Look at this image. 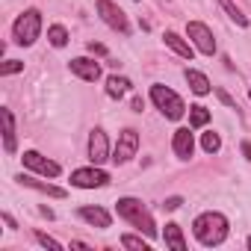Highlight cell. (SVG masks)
I'll return each mask as SVG.
<instances>
[{
  "instance_id": "25",
  "label": "cell",
  "mask_w": 251,
  "mask_h": 251,
  "mask_svg": "<svg viewBox=\"0 0 251 251\" xmlns=\"http://www.w3.org/2000/svg\"><path fill=\"white\" fill-rule=\"evenodd\" d=\"M18 71H24V62H18V59H6L3 65H0V74H3V77L18 74Z\"/></svg>"
},
{
  "instance_id": "7",
  "label": "cell",
  "mask_w": 251,
  "mask_h": 251,
  "mask_svg": "<svg viewBox=\"0 0 251 251\" xmlns=\"http://www.w3.org/2000/svg\"><path fill=\"white\" fill-rule=\"evenodd\" d=\"M136 151H139V133L130 130V127L121 130L118 145H115V151H112V160H115V163H127V160L136 157Z\"/></svg>"
},
{
  "instance_id": "24",
  "label": "cell",
  "mask_w": 251,
  "mask_h": 251,
  "mask_svg": "<svg viewBox=\"0 0 251 251\" xmlns=\"http://www.w3.org/2000/svg\"><path fill=\"white\" fill-rule=\"evenodd\" d=\"M121 245L124 248H139V251H148V242L142 236H133V233H124L121 236Z\"/></svg>"
},
{
  "instance_id": "12",
  "label": "cell",
  "mask_w": 251,
  "mask_h": 251,
  "mask_svg": "<svg viewBox=\"0 0 251 251\" xmlns=\"http://www.w3.org/2000/svg\"><path fill=\"white\" fill-rule=\"evenodd\" d=\"M172 148H175V154H177L180 160H189V157H192V151H195V139H192V130H189V127H180V130H175Z\"/></svg>"
},
{
  "instance_id": "18",
  "label": "cell",
  "mask_w": 251,
  "mask_h": 251,
  "mask_svg": "<svg viewBox=\"0 0 251 251\" xmlns=\"http://www.w3.org/2000/svg\"><path fill=\"white\" fill-rule=\"evenodd\" d=\"M163 39H166V45H169L177 56H183V59H189V62H192V45H189V42H183L177 33H166Z\"/></svg>"
},
{
  "instance_id": "23",
  "label": "cell",
  "mask_w": 251,
  "mask_h": 251,
  "mask_svg": "<svg viewBox=\"0 0 251 251\" xmlns=\"http://www.w3.org/2000/svg\"><path fill=\"white\" fill-rule=\"evenodd\" d=\"M201 145H204V151H207V154H216V151L222 148V139H219V133H213V130H210V133H204V136H201Z\"/></svg>"
},
{
  "instance_id": "20",
  "label": "cell",
  "mask_w": 251,
  "mask_h": 251,
  "mask_svg": "<svg viewBox=\"0 0 251 251\" xmlns=\"http://www.w3.org/2000/svg\"><path fill=\"white\" fill-rule=\"evenodd\" d=\"M48 39H50L53 48H65V45H68V30H65L62 24H53V27L48 30Z\"/></svg>"
},
{
  "instance_id": "21",
  "label": "cell",
  "mask_w": 251,
  "mask_h": 251,
  "mask_svg": "<svg viewBox=\"0 0 251 251\" xmlns=\"http://www.w3.org/2000/svg\"><path fill=\"white\" fill-rule=\"evenodd\" d=\"M207 121H210L207 106H189V127H204Z\"/></svg>"
},
{
  "instance_id": "15",
  "label": "cell",
  "mask_w": 251,
  "mask_h": 251,
  "mask_svg": "<svg viewBox=\"0 0 251 251\" xmlns=\"http://www.w3.org/2000/svg\"><path fill=\"white\" fill-rule=\"evenodd\" d=\"M24 186H30V189H39V192H48V195H53V198H65V189H59V186H53V183H45V180H36V177H30V175H21L18 177Z\"/></svg>"
},
{
  "instance_id": "10",
  "label": "cell",
  "mask_w": 251,
  "mask_h": 251,
  "mask_svg": "<svg viewBox=\"0 0 251 251\" xmlns=\"http://www.w3.org/2000/svg\"><path fill=\"white\" fill-rule=\"evenodd\" d=\"M21 160H24L27 169H33V172H39V175H45V177H56V175H59V166H56L53 160L42 157L39 151H24Z\"/></svg>"
},
{
  "instance_id": "28",
  "label": "cell",
  "mask_w": 251,
  "mask_h": 251,
  "mask_svg": "<svg viewBox=\"0 0 251 251\" xmlns=\"http://www.w3.org/2000/svg\"><path fill=\"white\" fill-rule=\"evenodd\" d=\"M180 204H183V198H166L163 201V210H177Z\"/></svg>"
},
{
  "instance_id": "13",
  "label": "cell",
  "mask_w": 251,
  "mask_h": 251,
  "mask_svg": "<svg viewBox=\"0 0 251 251\" xmlns=\"http://www.w3.org/2000/svg\"><path fill=\"white\" fill-rule=\"evenodd\" d=\"M80 219L95 225V227H109L112 225V219H109V213L103 207H80Z\"/></svg>"
},
{
  "instance_id": "1",
  "label": "cell",
  "mask_w": 251,
  "mask_h": 251,
  "mask_svg": "<svg viewBox=\"0 0 251 251\" xmlns=\"http://www.w3.org/2000/svg\"><path fill=\"white\" fill-rule=\"evenodd\" d=\"M192 230H195V236H198L201 245L213 248V245H222V242L227 239V219H225L222 213L210 210V213H201V216L195 219Z\"/></svg>"
},
{
  "instance_id": "30",
  "label": "cell",
  "mask_w": 251,
  "mask_h": 251,
  "mask_svg": "<svg viewBox=\"0 0 251 251\" xmlns=\"http://www.w3.org/2000/svg\"><path fill=\"white\" fill-rule=\"evenodd\" d=\"M242 154H245V160H251V145L248 142H242Z\"/></svg>"
},
{
  "instance_id": "6",
  "label": "cell",
  "mask_w": 251,
  "mask_h": 251,
  "mask_svg": "<svg viewBox=\"0 0 251 251\" xmlns=\"http://www.w3.org/2000/svg\"><path fill=\"white\" fill-rule=\"evenodd\" d=\"M98 15L103 18V24H109V27L118 30L121 36H127V33H130V21H127V15H124L115 3H109V0H98Z\"/></svg>"
},
{
  "instance_id": "4",
  "label": "cell",
  "mask_w": 251,
  "mask_h": 251,
  "mask_svg": "<svg viewBox=\"0 0 251 251\" xmlns=\"http://www.w3.org/2000/svg\"><path fill=\"white\" fill-rule=\"evenodd\" d=\"M151 100H154V103H157V109H160L166 118H172V121H177V118L186 112V106H183L180 95H177V92H172L169 86H151Z\"/></svg>"
},
{
  "instance_id": "29",
  "label": "cell",
  "mask_w": 251,
  "mask_h": 251,
  "mask_svg": "<svg viewBox=\"0 0 251 251\" xmlns=\"http://www.w3.org/2000/svg\"><path fill=\"white\" fill-rule=\"evenodd\" d=\"M89 50H92V53H106V48L98 45V42H89Z\"/></svg>"
},
{
  "instance_id": "17",
  "label": "cell",
  "mask_w": 251,
  "mask_h": 251,
  "mask_svg": "<svg viewBox=\"0 0 251 251\" xmlns=\"http://www.w3.org/2000/svg\"><path fill=\"white\" fill-rule=\"evenodd\" d=\"M163 239H166V245L169 248H175V251H186V239H183V230H180V225H166V233H163Z\"/></svg>"
},
{
  "instance_id": "27",
  "label": "cell",
  "mask_w": 251,
  "mask_h": 251,
  "mask_svg": "<svg viewBox=\"0 0 251 251\" xmlns=\"http://www.w3.org/2000/svg\"><path fill=\"white\" fill-rule=\"evenodd\" d=\"M216 95L222 98V103H225V106H230V109H236V100H233V98H230V95H227L225 89H216Z\"/></svg>"
},
{
  "instance_id": "26",
  "label": "cell",
  "mask_w": 251,
  "mask_h": 251,
  "mask_svg": "<svg viewBox=\"0 0 251 251\" xmlns=\"http://www.w3.org/2000/svg\"><path fill=\"white\" fill-rule=\"evenodd\" d=\"M36 239H39V242H42L45 248H53V251H59V248H62V245H59V242H56L53 236H48V233H42V230H36Z\"/></svg>"
},
{
  "instance_id": "14",
  "label": "cell",
  "mask_w": 251,
  "mask_h": 251,
  "mask_svg": "<svg viewBox=\"0 0 251 251\" xmlns=\"http://www.w3.org/2000/svg\"><path fill=\"white\" fill-rule=\"evenodd\" d=\"M3 148L6 154H15V118H12V109H3Z\"/></svg>"
},
{
  "instance_id": "32",
  "label": "cell",
  "mask_w": 251,
  "mask_h": 251,
  "mask_svg": "<svg viewBox=\"0 0 251 251\" xmlns=\"http://www.w3.org/2000/svg\"><path fill=\"white\" fill-rule=\"evenodd\" d=\"M248 95H251V89H248Z\"/></svg>"
},
{
  "instance_id": "19",
  "label": "cell",
  "mask_w": 251,
  "mask_h": 251,
  "mask_svg": "<svg viewBox=\"0 0 251 251\" xmlns=\"http://www.w3.org/2000/svg\"><path fill=\"white\" fill-rule=\"evenodd\" d=\"M127 92H130V80H127V77H115V74H112V77L106 80V95H109V98H124Z\"/></svg>"
},
{
  "instance_id": "2",
  "label": "cell",
  "mask_w": 251,
  "mask_h": 251,
  "mask_svg": "<svg viewBox=\"0 0 251 251\" xmlns=\"http://www.w3.org/2000/svg\"><path fill=\"white\" fill-rule=\"evenodd\" d=\"M115 213H118L124 222H130L133 227H139L148 239L157 236V225H154V219H151V213H148V207H145L142 201H136V198H118Z\"/></svg>"
},
{
  "instance_id": "22",
  "label": "cell",
  "mask_w": 251,
  "mask_h": 251,
  "mask_svg": "<svg viewBox=\"0 0 251 251\" xmlns=\"http://www.w3.org/2000/svg\"><path fill=\"white\" fill-rule=\"evenodd\" d=\"M219 6H222V9H225V12H227V15H230L236 24H239V27H248V18L239 12V6L233 3V0H219Z\"/></svg>"
},
{
  "instance_id": "5",
  "label": "cell",
  "mask_w": 251,
  "mask_h": 251,
  "mask_svg": "<svg viewBox=\"0 0 251 251\" xmlns=\"http://www.w3.org/2000/svg\"><path fill=\"white\" fill-rule=\"evenodd\" d=\"M186 36L192 39V45H195L204 56H213V53H216V39H213V33H210L207 24H201V21H189V24H186Z\"/></svg>"
},
{
  "instance_id": "31",
  "label": "cell",
  "mask_w": 251,
  "mask_h": 251,
  "mask_svg": "<svg viewBox=\"0 0 251 251\" xmlns=\"http://www.w3.org/2000/svg\"><path fill=\"white\" fill-rule=\"evenodd\" d=\"M245 245H248V248H251V239H248V242H245Z\"/></svg>"
},
{
  "instance_id": "8",
  "label": "cell",
  "mask_w": 251,
  "mask_h": 251,
  "mask_svg": "<svg viewBox=\"0 0 251 251\" xmlns=\"http://www.w3.org/2000/svg\"><path fill=\"white\" fill-rule=\"evenodd\" d=\"M71 183L74 186H80V189H98V186H106L109 183V175L103 172V169H77L74 175H71Z\"/></svg>"
},
{
  "instance_id": "3",
  "label": "cell",
  "mask_w": 251,
  "mask_h": 251,
  "mask_svg": "<svg viewBox=\"0 0 251 251\" xmlns=\"http://www.w3.org/2000/svg\"><path fill=\"white\" fill-rule=\"evenodd\" d=\"M39 33H42V12H39V9H27V12H21L18 21H15V27H12L15 42H18L21 48H30V45H36Z\"/></svg>"
},
{
  "instance_id": "11",
  "label": "cell",
  "mask_w": 251,
  "mask_h": 251,
  "mask_svg": "<svg viewBox=\"0 0 251 251\" xmlns=\"http://www.w3.org/2000/svg\"><path fill=\"white\" fill-rule=\"evenodd\" d=\"M71 71H74L80 80H86V83H95V80H100V65H98L95 59H86V56H80V59H71Z\"/></svg>"
},
{
  "instance_id": "9",
  "label": "cell",
  "mask_w": 251,
  "mask_h": 251,
  "mask_svg": "<svg viewBox=\"0 0 251 251\" xmlns=\"http://www.w3.org/2000/svg\"><path fill=\"white\" fill-rule=\"evenodd\" d=\"M89 160H92L95 166H100V163L112 160V157H109V142H106V133H103L100 127H95V130H92V136H89Z\"/></svg>"
},
{
  "instance_id": "16",
  "label": "cell",
  "mask_w": 251,
  "mask_h": 251,
  "mask_svg": "<svg viewBox=\"0 0 251 251\" xmlns=\"http://www.w3.org/2000/svg\"><path fill=\"white\" fill-rule=\"evenodd\" d=\"M183 77H186V83H189V89H192L195 95H207V92H210V80H207L201 71L186 68V71H183Z\"/></svg>"
}]
</instances>
